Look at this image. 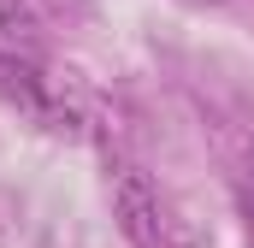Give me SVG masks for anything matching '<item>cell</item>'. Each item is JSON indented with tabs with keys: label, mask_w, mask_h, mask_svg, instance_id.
I'll use <instances>...</instances> for the list:
<instances>
[{
	"label": "cell",
	"mask_w": 254,
	"mask_h": 248,
	"mask_svg": "<svg viewBox=\"0 0 254 248\" xmlns=\"http://www.w3.org/2000/svg\"><path fill=\"white\" fill-rule=\"evenodd\" d=\"M113 219H119V231L130 237V248H166V225H160V195L148 184V172H136V166H113Z\"/></svg>",
	"instance_id": "6da1fadb"
},
{
	"label": "cell",
	"mask_w": 254,
	"mask_h": 248,
	"mask_svg": "<svg viewBox=\"0 0 254 248\" xmlns=\"http://www.w3.org/2000/svg\"><path fill=\"white\" fill-rule=\"evenodd\" d=\"M36 30L42 24H36V12L24 0H0V54L6 60H36V48H42Z\"/></svg>",
	"instance_id": "7a4b0ae2"
}]
</instances>
